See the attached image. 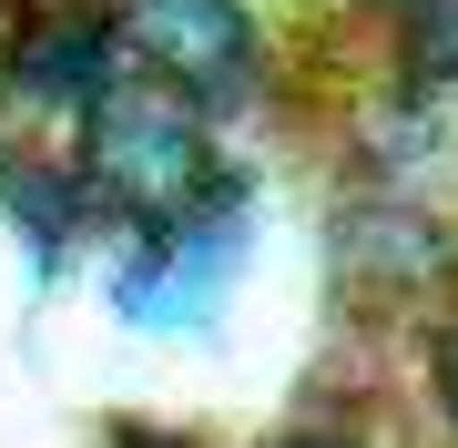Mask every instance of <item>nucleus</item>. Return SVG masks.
<instances>
[{
  "instance_id": "obj_1",
  "label": "nucleus",
  "mask_w": 458,
  "mask_h": 448,
  "mask_svg": "<svg viewBox=\"0 0 458 448\" xmlns=\"http://www.w3.org/2000/svg\"><path fill=\"white\" fill-rule=\"evenodd\" d=\"M72 173L92 183L102 204V234H153V224H183L204 215L214 194H225L245 164H225V143H214V123L194 102H174L164 82H113L92 102L82 123H72Z\"/></svg>"
},
{
  "instance_id": "obj_2",
  "label": "nucleus",
  "mask_w": 458,
  "mask_h": 448,
  "mask_svg": "<svg viewBox=\"0 0 458 448\" xmlns=\"http://www.w3.org/2000/svg\"><path fill=\"white\" fill-rule=\"evenodd\" d=\"M113 31L132 72L164 82L174 102H194L214 133L276 102V31L255 0H113Z\"/></svg>"
},
{
  "instance_id": "obj_3",
  "label": "nucleus",
  "mask_w": 458,
  "mask_h": 448,
  "mask_svg": "<svg viewBox=\"0 0 458 448\" xmlns=\"http://www.w3.org/2000/svg\"><path fill=\"white\" fill-rule=\"evenodd\" d=\"M113 82H132V51L113 31V0H21L0 21V113L31 123H82Z\"/></svg>"
},
{
  "instance_id": "obj_4",
  "label": "nucleus",
  "mask_w": 458,
  "mask_h": 448,
  "mask_svg": "<svg viewBox=\"0 0 458 448\" xmlns=\"http://www.w3.org/2000/svg\"><path fill=\"white\" fill-rule=\"evenodd\" d=\"M245 224H255V173H234L204 215L183 224H153V234H123L113 255V306L132 326H204L225 306V285L245 275Z\"/></svg>"
},
{
  "instance_id": "obj_5",
  "label": "nucleus",
  "mask_w": 458,
  "mask_h": 448,
  "mask_svg": "<svg viewBox=\"0 0 458 448\" xmlns=\"http://www.w3.org/2000/svg\"><path fill=\"white\" fill-rule=\"evenodd\" d=\"M336 285H357L367 306H448L458 296V224L428 215L418 194L357 183L336 194Z\"/></svg>"
},
{
  "instance_id": "obj_6",
  "label": "nucleus",
  "mask_w": 458,
  "mask_h": 448,
  "mask_svg": "<svg viewBox=\"0 0 458 448\" xmlns=\"http://www.w3.org/2000/svg\"><path fill=\"white\" fill-rule=\"evenodd\" d=\"M0 215H11V234L31 245L41 275H62L102 234V204H92V183L72 173L62 143H0Z\"/></svg>"
},
{
  "instance_id": "obj_7",
  "label": "nucleus",
  "mask_w": 458,
  "mask_h": 448,
  "mask_svg": "<svg viewBox=\"0 0 458 448\" xmlns=\"http://www.w3.org/2000/svg\"><path fill=\"white\" fill-rule=\"evenodd\" d=\"M387 31V82L397 102H458V0H377Z\"/></svg>"
},
{
  "instance_id": "obj_8",
  "label": "nucleus",
  "mask_w": 458,
  "mask_h": 448,
  "mask_svg": "<svg viewBox=\"0 0 458 448\" xmlns=\"http://www.w3.org/2000/svg\"><path fill=\"white\" fill-rule=\"evenodd\" d=\"M418 398H428V418H438L448 448H458V296L418 326Z\"/></svg>"
},
{
  "instance_id": "obj_9",
  "label": "nucleus",
  "mask_w": 458,
  "mask_h": 448,
  "mask_svg": "<svg viewBox=\"0 0 458 448\" xmlns=\"http://www.w3.org/2000/svg\"><path fill=\"white\" fill-rule=\"evenodd\" d=\"M255 448H367V438L336 428V418H306V428H276V438H255Z\"/></svg>"
},
{
  "instance_id": "obj_10",
  "label": "nucleus",
  "mask_w": 458,
  "mask_h": 448,
  "mask_svg": "<svg viewBox=\"0 0 458 448\" xmlns=\"http://www.w3.org/2000/svg\"><path fill=\"white\" fill-rule=\"evenodd\" d=\"M102 448H194V438H153V428H102Z\"/></svg>"
},
{
  "instance_id": "obj_11",
  "label": "nucleus",
  "mask_w": 458,
  "mask_h": 448,
  "mask_svg": "<svg viewBox=\"0 0 458 448\" xmlns=\"http://www.w3.org/2000/svg\"><path fill=\"white\" fill-rule=\"evenodd\" d=\"M0 11H11V0H0Z\"/></svg>"
}]
</instances>
